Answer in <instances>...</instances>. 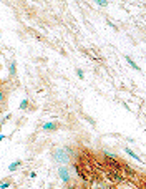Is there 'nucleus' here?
Listing matches in <instances>:
<instances>
[{"instance_id":"nucleus-7","label":"nucleus","mask_w":146,"mask_h":189,"mask_svg":"<svg viewBox=\"0 0 146 189\" xmlns=\"http://www.w3.org/2000/svg\"><path fill=\"white\" fill-rule=\"evenodd\" d=\"M28 108V100H22L20 103V109H27Z\"/></svg>"},{"instance_id":"nucleus-10","label":"nucleus","mask_w":146,"mask_h":189,"mask_svg":"<svg viewBox=\"0 0 146 189\" xmlns=\"http://www.w3.org/2000/svg\"><path fill=\"white\" fill-rule=\"evenodd\" d=\"M10 73H15V63H10Z\"/></svg>"},{"instance_id":"nucleus-3","label":"nucleus","mask_w":146,"mask_h":189,"mask_svg":"<svg viewBox=\"0 0 146 189\" xmlns=\"http://www.w3.org/2000/svg\"><path fill=\"white\" fill-rule=\"evenodd\" d=\"M125 153H126V154H129V156H131V158H133L134 161H138V163H141V158H139L138 154H134V153L131 151V149H129V148H125Z\"/></svg>"},{"instance_id":"nucleus-6","label":"nucleus","mask_w":146,"mask_h":189,"mask_svg":"<svg viewBox=\"0 0 146 189\" xmlns=\"http://www.w3.org/2000/svg\"><path fill=\"white\" fill-rule=\"evenodd\" d=\"M20 164H22V161H20V159H17L15 163H12V164H10V166H9V169H10V171H15V169H17L18 166H20Z\"/></svg>"},{"instance_id":"nucleus-5","label":"nucleus","mask_w":146,"mask_h":189,"mask_svg":"<svg viewBox=\"0 0 146 189\" xmlns=\"http://www.w3.org/2000/svg\"><path fill=\"white\" fill-rule=\"evenodd\" d=\"M55 128H57L55 123H45L43 125V131H50V130H55Z\"/></svg>"},{"instance_id":"nucleus-2","label":"nucleus","mask_w":146,"mask_h":189,"mask_svg":"<svg viewBox=\"0 0 146 189\" xmlns=\"http://www.w3.org/2000/svg\"><path fill=\"white\" fill-rule=\"evenodd\" d=\"M55 158H57L60 163H67V153H65V149H57Z\"/></svg>"},{"instance_id":"nucleus-4","label":"nucleus","mask_w":146,"mask_h":189,"mask_svg":"<svg viewBox=\"0 0 146 189\" xmlns=\"http://www.w3.org/2000/svg\"><path fill=\"white\" fill-rule=\"evenodd\" d=\"M125 58H126V62H128V65H131V68H134V70H138V72H139V67H138L133 60H131V56H125Z\"/></svg>"},{"instance_id":"nucleus-9","label":"nucleus","mask_w":146,"mask_h":189,"mask_svg":"<svg viewBox=\"0 0 146 189\" xmlns=\"http://www.w3.org/2000/svg\"><path fill=\"white\" fill-rule=\"evenodd\" d=\"M9 186H10V182H9V181H4V182H2V189H7Z\"/></svg>"},{"instance_id":"nucleus-11","label":"nucleus","mask_w":146,"mask_h":189,"mask_svg":"<svg viewBox=\"0 0 146 189\" xmlns=\"http://www.w3.org/2000/svg\"><path fill=\"white\" fill-rule=\"evenodd\" d=\"M76 73H78V76H80V78H83V72H81V70H76Z\"/></svg>"},{"instance_id":"nucleus-1","label":"nucleus","mask_w":146,"mask_h":189,"mask_svg":"<svg viewBox=\"0 0 146 189\" xmlns=\"http://www.w3.org/2000/svg\"><path fill=\"white\" fill-rule=\"evenodd\" d=\"M58 174H60V179H62V181H65V182H68V181H70V176H68L67 168L60 166V168H58Z\"/></svg>"},{"instance_id":"nucleus-8","label":"nucleus","mask_w":146,"mask_h":189,"mask_svg":"<svg viewBox=\"0 0 146 189\" xmlns=\"http://www.w3.org/2000/svg\"><path fill=\"white\" fill-rule=\"evenodd\" d=\"M96 4H98V5H101V7H105V5L108 4V2H106V0H96Z\"/></svg>"}]
</instances>
